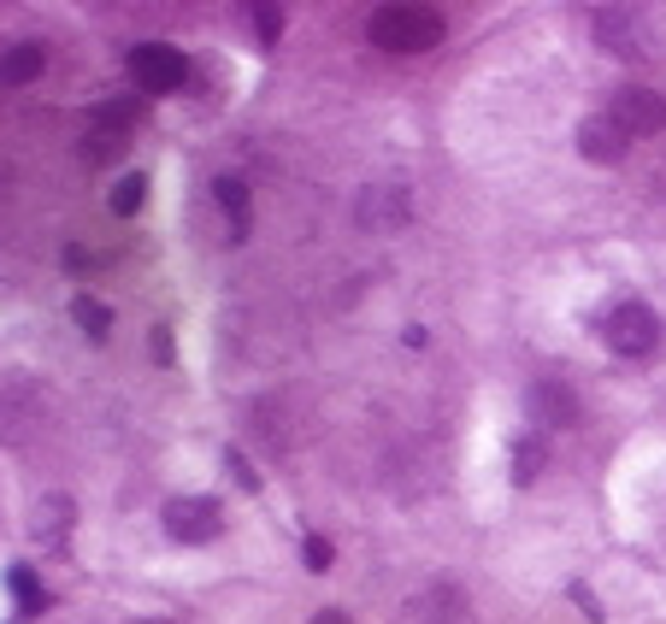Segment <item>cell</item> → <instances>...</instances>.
Returning <instances> with one entry per match:
<instances>
[{"label":"cell","instance_id":"6","mask_svg":"<svg viewBox=\"0 0 666 624\" xmlns=\"http://www.w3.org/2000/svg\"><path fill=\"white\" fill-rule=\"evenodd\" d=\"M590 30L607 53H619V60H643L649 36H643V19H637L631 7H596V19H590Z\"/></svg>","mask_w":666,"mask_h":624},{"label":"cell","instance_id":"5","mask_svg":"<svg viewBox=\"0 0 666 624\" xmlns=\"http://www.w3.org/2000/svg\"><path fill=\"white\" fill-rule=\"evenodd\" d=\"M525 413L537 430H567L578 425V395L572 383H560V377H537V383L525 389Z\"/></svg>","mask_w":666,"mask_h":624},{"label":"cell","instance_id":"17","mask_svg":"<svg viewBox=\"0 0 666 624\" xmlns=\"http://www.w3.org/2000/svg\"><path fill=\"white\" fill-rule=\"evenodd\" d=\"M142 195H148V178H142V171H124V178L112 183V212H119V219L142 212Z\"/></svg>","mask_w":666,"mask_h":624},{"label":"cell","instance_id":"7","mask_svg":"<svg viewBox=\"0 0 666 624\" xmlns=\"http://www.w3.org/2000/svg\"><path fill=\"white\" fill-rule=\"evenodd\" d=\"M631 148V130L614 119V112H590L584 124H578V154L590 159V166H619Z\"/></svg>","mask_w":666,"mask_h":624},{"label":"cell","instance_id":"21","mask_svg":"<svg viewBox=\"0 0 666 624\" xmlns=\"http://www.w3.org/2000/svg\"><path fill=\"white\" fill-rule=\"evenodd\" d=\"M148 354L159 359V366H171V330H166V325L148 330Z\"/></svg>","mask_w":666,"mask_h":624},{"label":"cell","instance_id":"11","mask_svg":"<svg viewBox=\"0 0 666 624\" xmlns=\"http://www.w3.org/2000/svg\"><path fill=\"white\" fill-rule=\"evenodd\" d=\"M413 619L419 624H467V595H460L455 584H431L413 601Z\"/></svg>","mask_w":666,"mask_h":624},{"label":"cell","instance_id":"13","mask_svg":"<svg viewBox=\"0 0 666 624\" xmlns=\"http://www.w3.org/2000/svg\"><path fill=\"white\" fill-rule=\"evenodd\" d=\"M543 466H548V448H543V437H537V430H531V437H519V442H513V484H519V489H525V484H537Z\"/></svg>","mask_w":666,"mask_h":624},{"label":"cell","instance_id":"10","mask_svg":"<svg viewBox=\"0 0 666 624\" xmlns=\"http://www.w3.org/2000/svg\"><path fill=\"white\" fill-rule=\"evenodd\" d=\"M71 518H77V501L71 495H41L31 513V542L36 548H60L71 536Z\"/></svg>","mask_w":666,"mask_h":624},{"label":"cell","instance_id":"4","mask_svg":"<svg viewBox=\"0 0 666 624\" xmlns=\"http://www.w3.org/2000/svg\"><path fill=\"white\" fill-rule=\"evenodd\" d=\"M166 530L178 542H213L225 530V506L213 495H178V501H166Z\"/></svg>","mask_w":666,"mask_h":624},{"label":"cell","instance_id":"12","mask_svg":"<svg viewBox=\"0 0 666 624\" xmlns=\"http://www.w3.org/2000/svg\"><path fill=\"white\" fill-rule=\"evenodd\" d=\"M41 77V48L36 41H19V48L0 53V89H24V83Z\"/></svg>","mask_w":666,"mask_h":624},{"label":"cell","instance_id":"15","mask_svg":"<svg viewBox=\"0 0 666 624\" xmlns=\"http://www.w3.org/2000/svg\"><path fill=\"white\" fill-rule=\"evenodd\" d=\"M119 154H124V130L95 124L89 136H83V159H89V166H107V159H119Z\"/></svg>","mask_w":666,"mask_h":624},{"label":"cell","instance_id":"16","mask_svg":"<svg viewBox=\"0 0 666 624\" xmlns=\"http://www.w3.org/2000/svg\"><path fill=\"white\" fill-rule=\"evenodd\" d=\"M213 195H219V207L230 212V236L242 242V212H249V188H242V178H219Z\"/></svg>","mask_w":666,"mask_h":624},{"label":"cell","instance_id":"24","mask_svg":"<svg viewBox=\"0 0 666 624\" xmlns=\"http://www.w3.org/2000/svg\"><path fill=\"white\" fill-rule=\"evenodd\" d=\"M313 624H354V619L342 613V607H325V613H313Z\"/></svg>","mask_w":666,"mask_h":624},{"label":"cell","instance_id":"3","mask_svg":"<svg viewBox=\"0 0 666 624\" xmlns=\"http://www.w3.org/2000/svg\"><path fill=\"white\" fill-rule=\"evenodd\" d=\"M130 77L148 95H171V89L190 83V60H183L171 41H142V48H130Z\"/></svg>","mask_w":666,"mask_h":624},{"label":"cell","instance_id":"8","mask_svg":"<svg viewBox=\"0 0 666 624\" xmlns=\"http://www.w3.org/2000/svg\"><path fill=\"white\" fill-rule=\"evenodd\" d=\"M354 224L372 230V236L401 230V224H408V188H401V183H372L366 195L354 200Z\"/></svg>","mask_w":666,"mask_h":624},{"label":"cell","instance_id":"1","mask_svg":"<svg viewBox=\"0 0 666 624\" xmlns=\"http://www.w3.org/2000/svg\"><path fill=\"white\" fill-rule=\"evenodd\" d=\"M372 48L396 53V60H413V53H431L443 41V12L431 7H378L366 24Z\"/></svg>","mask_w":666,"mask_h":624},{"label":"cell","instance_id":"18","mask_svg":"<svg viewBox=\"0 0 666 624\" xmlns=\"http://www.w3.org/2000/svg\"><path fill=\"white\" fill-rule=\"evenodd\" d=\"M7 589H12V595H19V601H24V607H31V613H41V607H48V595H41V589H36V577H31V572H24V565H12V577H7Z\"/></svg>","mask_w":666,"mask_h":624},{"label":"cell","instance_id":"2","mask_svg":"<svg viewBox=\"0 0 666 624\" xmlns=\"http://www.w3.org/2000/svg\"><path fill=\"white\" fill-rule=\"evenodd\" d=\"M602 337L619 359H649L661 347V318H655V307H643V301H619V307L602 318Z\"/></svg>","mask_w":666,"mask_h":624},{"label":"cell","instance_id":"20","mask_svg":"<svg viewBox=\"0 0 666 624\" xmlns=\"http://www.w3.org/2000/svg\"><path fill=\"white\" fill-rule=\"evenodd\" d=\"M225 466H230V477H237L242 489H259V477H254V466H249V460L237 454V448H230V454H225Z\"/></svg>","mask_w":666,"mask_h":624},{"label":"cell","instance_id":"19","mask_svg":"<svg viewBox=\"0 0 666 624\" xmlns=\"http://www.w3.org/2000/svg\"><path fill=\"white\" fill-rule=\"evenodd\" d=\"M301 554H307V565H313V572H330V560H337V548H330L325 536H307V542H301Z\"/></svg>","mask_w":666,"mask_h":624},{"label":"cell","instance_id":"14","mask_svg":"<svg viewBox=\"0 0 666 624\" xmlns=\"http://www.w3.org/2000/svg\"><path fill=\"white\" fill-rule=\"evenodd\" d=\"M71 318L83 325V337H89V342H107V337H112V313L100 307L95 295H77V301H71Z\"/></svg>","mask_w":666,"mask_h":624},{"label":"cell","instance_id":"22","mask_svg":"<svg viewBox=\"0 0 666 624\" xmlns=\"http://www.w3.org/2000/svg\"><path fill=\"white\" fill-rule=\"evenodd\" d=\"M572 601L584 607V619H590V624H602V601H596V595H590L584 584H572Z\"/></svg>","mask_w":666,"mask_h":624},{"label":"cell","instance_id":"23","mask_svg":"<svg viewBox=\"0 0 666 624\" xmlns=\"http://www.w3.org/2000/svg\"><path fill=\"white\" fill-rule=\"evenodd\" d=\"M278 30H283V12H278V7H259V36L278 41Z\"/></svg>","mask_w":666,"mask_h":624},{"label":"cell","instance_id":"9","mask_svg":"<svg viewBox=\"0 0 666 624\" xmlns=\"http://www.w3.org/2000/svg\"><path fill=\"white\" fill-rule=\"evenodd\" d=\"M607 112H614L631 136H661L666 130V100H661V89H643V83H626Z\"/></svg>","mask_w":666,"mask_h":624}]
</instances>
